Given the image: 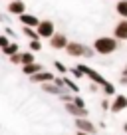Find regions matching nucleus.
I'll return each mask as SVG.
<instances>
[{
  "instance_id": "f257e3e1",
  "label": "nucleus",
  "mask_w": 127,
  "mask_h": 135,
  "mask_svg": "<svg viewBox=\"0 0 127 135\" xmlns=\"http://www.w3.org/2000/svg\"><path fill=\"white\" fill-rule=\"evenodd\" d=\"M93 48L99 56H109L113 52H117L119 48V40L115 36H99L95 42H93Z\"/></svg>"
},
{
  "instance_id": "f03ea898",
  "label": "nucleus",
  "mask_w": 127,
  "mask_h": 135,
  "mask_svg": "<svg viewBox=\"0 0 127 135\" xmlns=\"http://www.w3.org/2000/svg\"><path fill=\"white\" fill-rule=\"evenodd\" d=\"M38 36H40V40H50L52 36L56 34V24L52 20H42L40 22V26L38 28Z\"/></svg>"
},
{
  "instance_id": "7ed1b4c3",
  "label": "nucleus",
  "mask_w": 127,
  "mask_h": 135,
  "mask_svg": "<svg viewBox=\"0 0 127 135\" xmlns=\"http://www.w3.org/2000/svg\"><path fill=\"white\" fill-rule=\"evenodd\" d=\"M77 68H80L81 72L85 74V78H87L89 81H95V84H99V85H103L105 84V78L101 76V74L97 72V70H93V68H89V66H85V64H77Z\"/></svg>"
},
{
  "instance_id": "20e7f679",
  "label": "nucleus",
  "mask_w": 127,
  "mask_h": 135,
  "mask_svg": "<svg viewBox=\"0 0 127 135\" xmlns=\"http://www.w3.org/2000/svg\"><path fill=\"white\" fill-rule=\"evenodd\" d=\"M70 44V40H68V36L66 34H62V32H56L54 36L50 38V46L54 48V50H66V46Z\"/></svg>"
},
{
  "instance_id": "39448f33",
  "label": "nucleus",
  "mask_w": 127,
  "mask_h": 135,
  "mask_svg": "<svg viewBox=\"0 0 127 135\" xmlns=\"http://www.w3.org/2000/svg\"><path fill=\"white\" fill-rule=\"evenodd\" d=\"M127 109V95L123 93H115L113 95V101H111V113H119V111Z\"/></svg>"
},
{
  "instance_id": "423d86ee",
  "label": "nucleus",
  "mask_w": 127,
  "mask_h": 135,
  "mask_svg": "<svg viewBox=\"0 0 127 135\" xmlns=\"http://www.w3.org/2000/svg\"><path fill=\"white\" fill-rule=\"evenodd\" d=\"M113 36L119 42H127V18H121V20L113 26Z\"/></svg>"
},
{
  "instance_id": "0eeeda50",
  "label": "nucleus",
  "mask_w": 127,
  "mask_h": 135,
  "mask_svg": "<svg viewBox=\"0 0 127 135\" xmlns=\"http://www.w3.org/2000/svg\"><path fill=\"white\" fill-rule=\"evenodd\" d=\"M64 109L68 111L70 115H74V117H87V115H89L87 107H80V105H76L74 101H70V103H64Z\"/></svg>"
},
{
  "instance_id": "6e6552de",
  "label": "nucleus",
  "mask_w": 127,
  "mask_h": 135,
  "mask_svg": "<svg viewBox=\"0 0 127 135\" xmlns=\"http://www.w3.org/2000/svg\"><path fill=\"white\" fill-rule=\"evenodd\" d=\"M66 52H68L70 58H84L85 44H81V42H70L68 46H66Z\"/></svg>"
},
{
  "instance_id": "1a4fd4ad",
  "label": "nucleus",
  "mask_w": 127,
  "mask_h": 135,
  "mask_svg": "<svg viewBox=\"0 0 127 135\" xmlns=\"http://www.w3.org/2000/svg\"><path fill=\"white\" fill-rule=\"evenodd\" d=\"M76 127H77V131H85V133H91V135H95V131H97V127L87 117H76Z\"/></svg>"
},
{
  "instance_id": "9d476101",
  "label": "nucleus",
  "mask_w": 127,
  "mask_h": 135,
  "mask_svg": "<svg viewBox=\"0 0 127 135\" xmlns=\"http://www.w3.org/2000/svg\"><path fill=\"white\" fill-rule=\"evenodd\" d=\"M56 80V76L52 72H46V70H42V72H38V74H34V76H30V81L32 84H46V81H54Z\"/></svg>"
},
{
  "instance_id": "9b49d317",
  "label": "nucleus",
  "mask_w": 127,
  "mask_h": 135,
  "mask_svg": "<svg viewBox=\"0 0 127 135\" xmlns=\"http://www.w3.org/2000/svg\"><path fill=\"white\" fill-rule=\"evenodd\" d=\"M18 20H20L22 26H32V28H38L40 22H42L38 16H34V14H28V12L20 14V16H18Z\"/></svg>"
},
{
  "instance_id": "f8f14e48",
  "label": "nucleus",
  "mask_w": 127,
  "mask_h": 135,
  "mask_svg": "<svg viewBox=\"0 0 127 135\" xmlns=\"http://www.w3.org/2000/svg\"><path fill=\"white\" fill-rule=\"evenodd\" d=\"M8 14H12V16H20V14L26 12V4L22 2V0H10V4H8Z\"/></svg>"
},
{
  "instance_id": "ddd939ff",
  "label": "nucleus",
  "mask_w": 127,
  "mask_h": 135,
  "mask_svg": "<svg viewBox=\"0 0 127 135\" xmlns=\"http://www.w3.org/2000/svg\"><path fill=\"white\" fill-rule=\"evenodd\" d=\"M42 89L46 93H52V95H62L66 89H62L60 85H56L54 81H46V84H42Z\"/></svg>"
},
{
  "instance_id": "4468645a",
  "label": "nucleus",
  "mask_w": 127,
  "mask_h": 135,
  "mask_svg": "<svg viewBox=\"0 0 127 135\" xmlns=\"http://www.w3.org/2000/svg\"><path fill=\"white\" fill-rule=\"evenodd\" d=\"M42 70H44V66H42V64H38V62H34V64H26V66H22V72H24L26 76H34V74L42 72Z\"/></svg>"
},
{
  "instance_id": "2eb2a0df",
  "label": "nucleus",
  "mask_w": 127,
  "mask_h": 135,
  "mask_svg": "<svg viewBox=\"0 0 127 135\" xmlns=\"http://www.w3.org/2000/svg\"><path fill=\"white\" fill-rule=\"evenodd\" d=\"M22 34H24L26 38H30V40H40L38 30H36V28H32V26H22Z\"/></svg>"
},
{
  "instance_id": "dca6fc26",
  "label": "nucleus",
  "mask_w": 127,
  "mask_h": 135,
  "mask_svg": "<svg viewBox=\"0 0 127 135\" xmlns=\"http://www.w3.org/2000/svg\"><path fill=\"white\" fill-rule=\"evenodd\" d=\"M18 52H20V46H18V42H10L6 48H2V54L8 56V58H10V56H14V54H18Z\"/></svg>"
},
{
  "instance_id": "f3484780",
  "label": "nucleus",
  "mask_w": 127,
  "mask_h": 135,
  "mask_svg": "<svg viewBox=\"0 0 127 135\" xmlns=\"http://www.w3.org/2000/svg\"><path fill=\"white\" fill-rule=\"evenodd\" d=\"M115 12L119 14V18H127V0H117Z\"/></svg>"
},
{
  "instance_id": "a211bd4d",
  "label": "nucleus",
  "mask_w": 127,
  "mask_h": 135,
  "mask_svg": "<svg viewBox=\"0 0 127 135\" xmlns=\"http://www.w3.org/2000/svg\"><path fill=\"white\" fill-rule=\"evenodd\" d=\"M64 84H66V88H68L72 93H80V85H77L74 80H70L68 76H64Z\"/></svg>"
},
{
  "instance_id": "6ab92c4d",
  "label": "nucleus",
  "mask_w": 127,
  "mask_h": 135,
  "mask_svg": "<svg viewBox=\"0 0 127 135\" xmlns=\"http://www.w3.org/2000/svg\"><path fill=\"white\" fill-rule=\"evenodd\" d=\"M22 54V66H26V64H34L36 58H34V52L28 50V52H20Z\"/></svg>"
},
{
  "instance_id": "aec40b11",
  "label": "nucleus",
  "mask_w": 127,
  "mask_h": 135,
  "mask_svg": "<svg viewBox=\"0 0 127 135\" xmlns=\"http://www.w3.org/2000/svg\"><path fill=\"white\" fill-rule=\"evenodd\" d=\"M101 89H103L105 95H115V85L111 84V81H105V84L101 85Z\"/></svg>"
},
{
  "instance_id": "412c9836",
  "label": "nucleus",
  "mask_w": 127,
  "mask_h": 135,
  "mask_svg": "<svg viewBox=\"0 0 127 135\" xmlns=\"http://www.w3.org/2000/svg\"><path fill=\"white\" fill-rule=\"evenodd\" d=\"M68 74H72V76L76 78V80H81V78H85V74L81 72V70H80V68H77V66L70 68V72H68Z\"/></svg>"
},
{
  "instance_id": "4be33fe9",
  "label": "nucleus",
  "mask_w": 127,
  "mask_h": 135,
  "mask_svg": "<svg viewBox=\"0 0 127 135\" xmlns=\"http://www.w3.org/2000/svg\"><path fill=\"white\" fill-rule=\"evenodd\" d=\"M28 46H30L32 52H40V50H42V42H40V40H30Z\"/></svg>"
},
{
  "instance_id": "5701e85b",
  "label": "nucleus",
  "mask_w": 127,
  "mask_h": 135,
  "mask_svg": "<svg viewBox=\"0 0 127 135\" xmlns=\"http://www.w3.org/2000/svg\"><path fill=\"white\" fill-rule=\"evenodd\" d=\"M95 54H97V52H95V48L93 46H85V52H84V58H95Z\"/></svg>"
},
{
  "instance_id": "b1692460",
  "label": "nucleus",
  "mask_w": 127,
  "mask_h": 135,
  "mask_svg": "<svg viewBox=\"0 0 127 135\" xmlns=\"http://www.w3.org/2000/svg\"><path fill=\"white\" fill-rule=\"evenodd\" d=\"M74 95H76V93H74ZM74 95H72V91H64L62 95H58V97L64 101V103H70V101H74Z\"/></svg>"
},
{
  "instance_id": "393cba45",
  "label": "nucleus",
  "mask_w": 127,
  "mask_h": 135,
  "mask_svg": "<svg viewBox=\"0 0 127 135\" xmlns=\"http://www.w3.org/2000/svg\"><path fill=\"white\" fill-rule=\"evenodd\" d=\"M54 68H56V70H58L60 74H68V72H70V68H66V66H64L62 62H58V60H56V62H54Z\"/></svg>"
},
{
  "instance_id": "a878e982",
  "label": "nucleus",
  "mask_w": 127,
  "mask_h": 135,
  "mask_svg": "<svg viewBox=\"0 0 127 135\" xmlns=\"http://www.w3.org/2000/svg\"><path fill=\"white\" fill-rule=\"evenodd\" d=\"M10 42H12V40H10L6 34H0V50H2V48H6Z\"/></svg>"
},
{
  "instance_id": "bb28decb",
  "label": "nucleus",
  "mask_w": 127,
  "mask_h": 135,
  "mask_svg": "<svg viewBox=\"0 0 127 135\" xmlns=\"http://www.w3.org/2000/svg\"><path fill=\"white\" fill-rule=\"evenodd\" d=\"M74 103H76V105H80V107H85V101H84V97H81V95H77V93L74 95Z\"/></svg>"
},
{
  "instance_id": "cd10ccee",
  "label": "nucleus",
  "mask_w": 127,
  "mask_h": 135,
  "mask_svg": "<svg viewBox=\"0 0 127 135\" xmlns=\"http://www.w3.org/2000/svg\"><path fill=\"white\" fill-rule=\"evenodd\" d=\"M10 62H12V64H16V66H18V64H22V54L18 52V54L10 56Z\"/></svg>"
},
{
  "instance_id": "c85d7f7f",
  "label": "nucleus",
  "mask_w": 127,
  "mask_h": 135,
  "mask_svg": "<svg viewBox=\"0 0 127 135\" xmlns=\"http://www.w3.org/2000/svg\"><path fill=\"white\" fill-rule=\"evenodd\" d=\"M4 34H6V36H8V38H16V32H14L12 28H8V26H6V28H4Z\"/></svg>"
},
{
  "instance_id": "c756f323",
  "label": "nucleus",
  "mask_w": 127,
  "mask_h": 135,
  "mask_svg": "<svg viewBox=\"0 0 127 135\" xmlns=\"http://www.w3.org/2000/svg\"><path fill=\"white\" fill-rule=\"evenodd\" d=\"M101 109H103V111H109V109H111V101L103 99V101H101Z\"/></svg>"
},
{
  "instance_id": "7c9ffc66",
  "label": "nucleus",
  "mask_w": 127,
  "mask_h": 135,
  "mask_svg": "<svg viewBox=\"0 0 127 135\" xmlns=\"http://www.w3.org/2000/svg\"><path fill=\"white\" fill-rule=\"evenodd\" d=\"M119 84H121V85H127V76H121V78H119Z\"/></svg>"
},
{
  "instance_id": "2f4dec72",
  "label": "nucleus",
  "mask_w": 127,
  "mask_h": 135,
  "mask_svg": "<svg viewBox=\"0 0 127 135\" xmlns=\"http://www.w3.org/2000/svg\"><path fill=\"white\" fill-rule=\"evenodd\" d=\"M121 76H127V64L123 66V70H121Z\"/></svg>"
},
{
  "instance_id": "473e14b6",
  "label": "nucleus",
  "mask_w": 127,
  "mask_h": 135,
  "mask_svg": "<svg viewBox=\"0 0 127 135\" xmlns=\"http://www.w3.org/2000/svg\"><path fill=\"white\" fill-rule=\"evenodd\" d=\"M77 135H91V133H85V131H77Z\"/></svg>"
},
{
  "instance_id": "72a5a7b5",
  "label": "nucleus",
  "mask_w": 127,
  "mask_h": 135,
  "mask_svg": "<svg viewBox=\"0 0 127 135\" xmlns=\"http://www.w3.org/2000/svg\"><path fill=\"white\" fill-rule=\"evenodd\" d=\"M6 20V16H4V14H0V22H4Z\"/></svg>"
},
{
  "instance_id": "f704fd0d",
  "label": "nucleus",
  "mask_w": 127,
  "mask_h": 135,
  "mask_svg": "<svg viewBox=\"0 0 127 135\" xmlns=\"http://www.w3.org/2000/svg\"><path fill=\"white\" fill-rule=\"evenodd\" d=\"M123 131H125V133H127V121L123 123Z\"/></svg>"
},
{
  "instance_id": "c9c22d12",
  "label": "nucleus",
  "mask_w": 127,
  "mask_h": 135,
  "mask_svg": "<svg viewBox=\"0 0 127 135\" xmlns=\"http://www.w3.org/2000/svg\"><path fill=\"white\" fill-rule=\"evenodd\" d=\"M0 52H2V50H0Z\"/></svg>"
}]
</instances>
